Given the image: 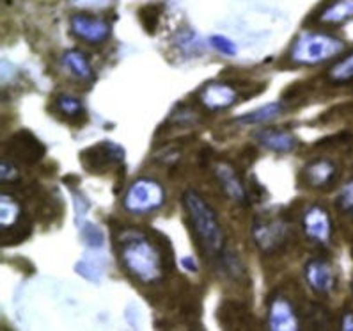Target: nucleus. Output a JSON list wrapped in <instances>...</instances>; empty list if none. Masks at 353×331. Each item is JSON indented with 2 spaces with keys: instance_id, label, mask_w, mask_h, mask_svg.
Masks as SVG:
<instances>
[{
  "instance_id": "f257e3e1",
  "label": "nucleus",
  "mask_w": 353,
  "mask_h": 331,
  "mask_svg": "<svg viewBox=\"0 0 353 331\" xmlns=\"http://www.w3.org/2000/svg\"><path fill=\"white\" fill-rule=\"evenodd\" d=\"M117 252L123 267L141 283H154L163 274L162 249L142 231L125 230L117 235Z\"/></svg>"
},
{
  "instance_id": "f03ea898",
  "label": "nucleus",
  "mask_w": 353,
  "mask_h": 331,
  "mask_svg": "<svg viewBox=\"0 0 353 331\" xmlns=\"http://www.w3.org/2000/svg\"><path fill=\"white\" fill-rule=\"evenodd\" d=\"M183 207L187 210L192 230L196 234L197 240L201 243V247L206 252V255L213 256V258L222 256L225 235L212 205L197 191L188 189L183 194Z\"/></svg>"
},
{
  "instance_id": "7ed1b4c3",
  "label": "nucleus",
  "mask_w": 353,
  "mask_h": 331,
  "mask_svg": "<svg viewBox=\"0 0 353 331\" xmlns=\"http://www.w3.org/2000/svg\"><path fill=\"white\" fill-rule=\"evenodd\" d=\"M345 50V43L325 32H302L290 50V59L296 64H320Z\"/></svg>"
},
{
  "instance_id": "20e7f679",
  "label": "nucleus",
  "mask_w": 353,
  "mask_h": 331,
  "mask_svg": "<svg viewBox=\"0 0 353 331\" xmlns=\"http://www.w3.org/2000/svg\"><path fill=\"white\" fill-rule=\"evenodd\" d=\"M165 203V189L153 178H139L128 187L123 207L132 214H150Z\"/></svg>"
},
{
  "instance_id": "39448f33",
  "label": "nucleus",
  "mask_w": 353,
  "mask_h": 331,
  "mask_svg": "<svg viewBox=\"0 0 353 331\" xmlns=\"http://www.w3.org/2000/svg\"><path fill=\"white\" fill-rule=\"evenodd\" d=\"M288 225L279 218L261 219L254 227V240L263 253H274L288 240Z\"/></svg>"
},
{
  "instance_id": "423d86ee",
  "label": "nucleus",
  "mask_w": 353,
  "mask_h": 331,
  "mask_svg": "<svg viewBox=\"0 0 353 331\" xmlns=\"http://www.w3.org/2000/svg\"><path fill=\"white\" fill-rule=\"evenodd\" d=\"M268 331H300L295 306L284 296H275L268 305Z\"/></svg>"
},
{
  "instance_id": "0eeeda50",
  "label": "nucleus",
  "mask_w": 353,
  "mask_h": 331,
  "mask_svg": "<svg viewBox=\"0 0 353 331\" xmlns=\"http://www.w3.org/2000/svg\"><path fill=\"white\" fill-rule=\"evenodd\" d=\"M71 32L89 45H100L110 36V26L103 18L79 13L71 18Z\"/></svg>"
},
{
  "instance_id": "6e6552de",
  "label": "nucleus",
  "mask_w": 353,
  "mask_h": 331,
  "mask_svg": "<svg viewBox=\"0 0 353 331\" xmlns=\"http://www.w3.org/2000/svg\"><path fill=\"white\" fill-rule=\"evenodd\" d=\"M303 231L309 239L316 244H328L332 237V219L328 216L327 210L320 205L309 207L303 212Z\"/></svg>"
},
{
  "instance_id": "1a4fd4ad",
  "label": "nucleus",
  "mask_w": 353,
  "mask_h": 331,
  "mask_svg": "<svg viewBox=\"0 0 353 331\" xmlns=\"http://www.w3.org/2000/svg\"><path fill=\"white\" fill-rule=\"evenodd\" d=\"M303 276H305L307 285L316 294L332 292V289L336 287V273H334V267L325 258L309 260L305 267H303Z\"/></svg>"
},
{
  "instance_id": "9d476101",
  "label": "nucleus",
  "mask_w": 353,
  "mask_h": 331,
  "mask_svg": "<svg viewBox=\"0 0 353 331\" xmlns=\"http://www.w3.org/2000/svg\"><path fill=\"white\" fill-rule=\"evenodd\" d=\"M201 102L210 111H224L238 102V91L231 84L210 82L201 91Z\"/></svg>"
},
{
  "instance_id": "9b49d317",
  "label": "nucleus",
  "mask_w": 353,
  "mask_h": 331,
  "mask_svg": "<svg viewBox=\"0 0 353 331\" xmlns=\"http://www.w3.org/2000/svg\"><path fill=\"white\" fill-rule=\"evenodd\" d=\"M215 315L222 331H245L249 326L247 308L234 299H224Z\"/></svg>"
},
{
  "instance_id": "f8f14e48",
  "label": "nucleus",
  "mask_w": 353,
  "mask_h": 331,
  "mask_svg": "<svg viewBox=\"0 0 353 331\" xmlns=\"http://www.w3.org/2000/svg\"><path fill=\"white\" fill-rule=\"evenodd\" d=\"M9 151L18 160H21V162L34 164L43 159V155H45V146L32 134H29V132H20V134H17L11 139Z\"/></svg>"
},
{
  "instance_id": "ddd939ff",
  "label": "nucleus",
  "mask_w": 353,
  "mask_h": 331,
  "mask_svg": "<svg viewBox=\"0 0 353 331\" xmlns=\"http://www.w3.org/2000/svg\"><path fill=\"white\" fill-rule=\"evenodd\" d=\"M215 175L216 180L221 184V187L224 189V193L228 194L233 202L245 203L247 202V191L245 185L241 182L240 175L236 173V169L228 162H219L215 166Z\"/></svg>"
},
{
  "instance_id": "4468645a",
  "label": "nucleus",
  "mask_w": 353,
  "mask_h": 331,
  "mask_svg": "<svg viewBox=\"0 0 353 331\" xmlns=\"http://www.w3.org/2000/svg\"><path fill=\"white\" fill-rule=\"evenodd\" d=\"M83 159H85L88 169H91V171H103V169H107V166L119 162L123 159V150L112 143H101L85 151Z\"/></svg>"
},
{
  "instance_id": "2eb2a0df",
  "label": "nucleus",
  "mask_w": 353,
  "mask_h": 331,
  "mask_svg": "<svg viewBox=\"0 0 353 331\" xmlns=\"http://www.w3.org/2000/svg\"><path fill=\"white\" fill-rule=\"evenodd\" d=\"M258 143L263 144L265 148L277 153H288L295 148L296 139L295 135L288 132V130H279V129H263L256 134Z\"/></svg>"
},
{
  "instance_id": "dca6fc26",
  "label": "nucleus",
  "mask_w": 353,
  "mask_h": 331,
  "mask_svg": "<svg viewBox=\"0 0 353 331\" xmlns=\"http://www.w3.org/2000/svg\"><path fill=\"white\" fill-rule=\"evenodd\" d=\"M337 168L332 160L318 159L312 160L303 169V180L307 182L311 187H325L336 178Z\"/></svg>"
},
{
  "instance_id": "f3484780",
  "label": "nucleus",
  "mask_w": 353,
  "mask_h": 331,
  "mask_svg": "<svg viewBox=\"0 0 353 331\" xmlns=\"http://www.w3.org/2000/svg\"><path fill=\"white\" fill-rule=\"evenodd\" d=\"M353 18V0H334L318 17V21L327 26H339Z\"/></svg>"
},
{
  "instance_id": "a211bd4d",
  "label": "nucleus",
  "mask_w": 353,
  "mask_h": 331,
  "mask_svg": "<svg viewBox=\"0 0 353 331\" xmlns=\"http://www.w3.org/2000/svg\"><path fill=\"white\" fill-rule=\"evenodd\" d=\"M63 63L64 66L70 70L71 73L75 77L82 80H88L92 77V70H91V64H89L88 57L79 50H68L63 57Z\"/></svg>"
},
{
  "instance_id": "6ab92c4d",
  "label": "nucleus",
  "mask_w": 353,
  "mask_h": 331,
  "mask_svg": "<svg viewBox=\"0 0 353 331\" xmlns=\"http://www.w3.org/2000/svg\"><path fill=\"white\" fill-rule=\"evenodd\" d=\"M305 326L309 331H332V317L321 305H311L305 312Z\"/></svg>"
},
{
  "instance_id": "aec40b11",
  "label": "nucleus",
  "mask_w": 353,
  "mask_h": 331,
  "mask_svg": "<svg viewBox=\"0 0 353 331\" xmlns=\"http://www.w3.org/2000/svg\"><path fill=\"white\" fill-rule=\"evenodd\" d=\"M20 203L11 198L9 194H2L0 198V223H2V230H9L17 225L20 219Z\"/></svg>"
},
{
  "instance_id": "412c9836",
  "label": "nucleus",
  "mask_w": 353,
  "mask_h": 331,
  "mask_svg": "<svg viewBox=\"0 0 353 331\" xmlns=\"http://www.w3.org/2000/svg\"><path fill=\"white\" fill-rule=\"evenodd\" d=\"M284 105L281 102H275V104H266L259 109L252 111L249 114H243V116L238 117V122L241 123H254V125H258V123H265V122H270L274 117H277L279 114L283 113Z\"/></svg>"
},
{
  "instance_id": "4be33fe9",
  "label": "nucleus",
  "mask_w": 353,
  "mask_h": 331,
  "mask_svg": "<svg viewBox=\"0 0 353 331\" xmlns=\"http://www.w3.org/2000/svg\"><path fill=\"white\" fill-rule=\"evenodd\" d=\"M328 77L334 82H350V80H353V52L341 59L339 63L334 64L332 70L328 72Z\"/></svg>"
},
{
  "instance_id": "5701e85b",
  "label": "nucleus",
  "mask_w": 353,
  "mask_h": 331,
  "mask_svg": "<svg viewBox=\"0 0 353 331\" xmlns=\"http://www.w3.org/2000/svg\"><path fill=\"white\" fill-rule=\"evenodd\" d=\"M57 109L68 117H80L83 116V105L79 98L70 97V95H61L57 98Z\"/></svg>"
},
{
  "instance_id": "b1692460",
  "label": "nucleus",
  "mask_w": 353,
  "mask_h": 331,
  "mask_svg": "<svg viewBox=\"0 0 353 331\" xmlns=\"http://www.w3.org/2000/svg\"><path fill=\"white\" fill-rule=\"evenodd\" d=\"M337 205L345 214L353 216V178L341 187L337 194Z\"/></svg>"
},
{
  "instance_id": "393cba45",
  "label": "nucleus",
  "mask_w": 353,
  "mask_h": 331,
  "mask_svg": "<svg viewBox=\"0 0 353 331\" xmlns=\"http://www.w3.org/2000/svg\"><path fill=\"white\" fill-rule=\"evenodd\" d=\"M210 43H212L213 48H215L216 52H221V54L236 55V45H234V41L225 38V36H221V34L212 36V38H210Z\"/></svg>"
},
{
  "instance_id": "a878e982",
  "label": "nucleus",
  "mask_w": 353,
  "mask_h": 331,
  "mask_svg": "<svg viewBox=\"0 0 353 331\" xmlns=\"http://www.w3.org/2000/svg\"><path fill=\"white\" fill-rule=\"evenodd\" d=\"M82 235L89 246L100 247L101 244H103V231L96 227V225H92V223H88V225H85V228L82 230Z\"/></svg>"
},
{
  "instance_id": "bb28decb",
  "label": "nucleus",
  "mask_w": 353,
  "mask_h": 331,
  "mask_svg": "<svg viewBox=\"0 0 353 331\" xmlns=\"http://www.w3.org/2000/svg\"><path fill=\"white\" fill-rule=\"evenodd\" d=\"M142 18H144V27L153 32V26H157L158 20V11L157 8H144L142 9Z\"/></svg>"
},
{
  "instance_id": "cd10ccee",
  "label": "nucleus",
  "mask_w": 353,
  "mask_h": 331,
  "mask_svg": "<svg viewBox=\"0 0 353 331\" xmlns=\"http://www.w3.org/2000/svg\"><path fill=\"white\" fill-rule=\"evenodd\" d=\"M339 331H353V312H346L341 319Z\"/></svg>"
},
{
  "instance_id": "c85d7f7f",
  "label": "nucleus",
  "mask_w": 353,
  "mask_h": 331,
  "mask_svg": "<svg viewBox=\"0 0 353 331\" xmlns=\"http://www.w3.org/2000/svg\"><path fill=\"white\" fill-rule=\"evenodd\" d=\"M11 175H17V169H14L13 164H9L6 160V162H2V180L9 182L11 180Z\"/></svg>"
},
{
  "instance_id": "c756f323",
  "label": "nucleus",
  "mask_w": 353,
  "mask_h": 331,
  "mask_svg": "<svg viewBox=\"0 0 353 331\" xmlns=\"http://www.w3.org/2000/svg\"><path fill=\"white\" fill-rule=\"evenodd\" d=\"M183 265H185V269H190V271H194V273L197 271V265L194 264V260L192 258H183Z\"/></svg>"
}]
</instances>
